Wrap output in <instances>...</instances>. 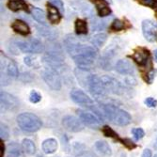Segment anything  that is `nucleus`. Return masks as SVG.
Segmentation results:
<instances>
[{
    "mask_svg": "<svg viewBox=\"0 0 157 157\" xmlns=\"http://www.w3.org/2000/svg\"><path fill=\"white\" fill-rule=\"evenodd\" d=\"M153 148H154V150H155V151H157V132H156V136H155V139H154Z\"/></svg>",
    "mask_w": 157,
    "mask_h": 157,
    "instance_id": "obj_46",
    "label": "nucleus"
},
{
    "mask_svg": "<svg viewBox=\"0 0 157 157\" xmlns=\"http://www.w3.org/2000/svg\"><path fill=\"white\" fill-rule=\"evenodd\" d=\"M116 71L123 75H133L135 73V68L132 62L128 59H120L115 65Z\"/></svg>",
    "mask_w": 157,
    "mask_h": 157,
    "instance_id": "obj_14",
    "label": "nucleus"
},
{
    "mask_svg": "<svg viewBox=\"0 0 157 157\" xmlns=\"http://www.w3.org/2000/svg\"><path fill=\"white\" fill-rule=\"evenodd\" d=\"M75 75H76V78H77L78 82L82 86H84V87L88 88L89 80H90V77L91 75V74L89 73V71L86 70V69L77 68L75 70Z\"/></svg>",
    "mask_w": 157,
    "mask_h": 157,
    "instance_id": "obj_19",
    "label": "nucleus"
},
{
    "mask_svg": "<svg viewBox=\"0 0 157 157\" xmlns=\"http://www.w3.org/2000/svg\"><path fill=\"white\" fill-rule=\"evenodd\" d=\"M31 14L34 20H36L40 25H46V16L44 11L40 8L34 7L31 10Z\"/></svg>",
    "mask_w": 157,
    "mask_h": 157,
    "instance_id": "obj_25",
    "label": "nucleus"
},
{
    "mask_svg": "<svg viewBox=\"0 0 157 157\" xmlns=\"http://www.w3.org/2000/svg\"><path fill=\"white\" fill-rule=\"evenodd\" d=\"M49 2L51 5L55 6L56 8H58L60 11L64 10V5H63L62 0H49Z\"/></svg>",
    "mask_w": 157,
    "mask_h": 157,
    "instance_id": "obj_41",
    "label": "nucleus"
},
{
    "mask_svg": "<svg viewBox=\"0 0 157 157\" xmlns=\"http://www.w3.org/2000/svg\"><path fill=\"white\" fill-rule=\"evenodd\" d=\"M105 87L107 90V92L116 94V95H124L126 92V89L124 86L120 83L117 79H115L109 75H104L101 77Z\"/></svg>",
    "mask_w": 157,
    "mask_h": 157,
    "instance_id": "obj_8",
    "label": "nucleus"
},
{
    "mask_svg": "<svg viewBox=\"0 0 157 157\" xmlns=\"http://www.w3.org/2000/svg\"><path fill=\"white\" fill-rule=\"evenodd\" d=\"M106 40H107V35L105 33L101 32V33H97L94 36H92L90 39V42L94 47L101 48L105 44Z\"/></svg>",
    "mask_w": 157,
    "mask_h": 157,
    "instance_id": "obj_24",
    "label": "nucleus"
},
{
    "mask_svg": "<svg viewBox=\"0 0 157 157\" xmlns=\"http://www.w3.org/2000/svg\"><path fill=\"white\" fill-rule=\"evenodd\" d=\"M125 84H127V85H136V80L134 78V76L133 75H129L128 77H126L125 78Z\"/></svg>",
    "mask_w": 157,
    "mask_h": 157,
    "instance_id": "obj_43",
    "label": "nucleus"
},
{
    "mask_svg": "<svg viewBox=\"0 0 157 157\" xmlns=\"http://www.w3.org/2000/svg\"><path fill=\"white\" fill-rule=\"evenodd\" d=\"M142 32L148 41L153 42L157 39V25L151 20H144L142 22Z\"/></svg>",
    "mask_w": 157,
    "mask_h": 157,
    "instance_id": "obj_13",
    "label": "nucleus"
},
{
    "mask_svg": "<svg viewBox=\"0 0 157 157\" xmlns=\"http://www.w3.org/2000/svg\"><path fill=\"white\" fill-rule=\"evenodd\" d=\"M75 28L78 35H86L88 33V25L85 20L77 19L75 23Z\"/></svg>",
    "mask_w": 157,
    "mask_h": 157,
    "instance_id": "obj_27",
    "label": "nucleus"
},
{
    "mask_svg": "<svg viewBox=\"0 0 157 157\" xmlns=\"http://www.w3.org/2000/svg\"><path fill=\"white\" fill-rule=\"evenodd\" d=\"M88 89L91 95L98 101L106 98L107 90L101 79V77L97 76L96 75H91L89 80Z\"/></svg>",
    "mask_w": 157,
    "mask_h": 157,
    "instance_id": "obj_5",
    "label": "nucleus"
},
{
    "mask_svg": "<svg viewBox=\"0 0 157 157\" xmlns=\"http://www.w3.org/2000/svg\"><path fill=\"white\" fill-rule=\"evenodd\" d=\"M42 79L44 80L46 85L50 89L53 90L59 91L60 90L62 87V83H61V78L59 75V73L56 72V69H53L51 67L45 68L41 73Z\"/></svg>",
    "mask_w": 157,
    "mask_h": 157,
    "instance_id": "obj_7",
    "label": "nucleus"
},
{
    "mask_svg": "<svg viewBox=\"0 0 157 157\" xmlns=\"http://www.w3.org/2000/svg\"><path fill=\"white\" fill-rule=\"evenodd\" d=\"M76 112L79 116V119L82 121V122L85 125L92 128V129H97V128L101 126L102 121L100 120L95 114L85 111V110H81V109H78Z\"/></svg>",
    "mask_w": 157,
    "mask_h": 157,
    "instance_id": "obj_9",
    "label": "nucleus"
},
{
    "mask_svg": "<svg viewBox=\"0 0 157 157\" xmlns=\"http://www.w3.org/2000/svg\"><path fill=\"white\" fill-rule=\"evenodd\" d=\"M132 134L136 141L141 138H143L145 136V132L142 128H134V129H132Z\"/></svg>",
    "mask_w": 157,
    "mask_h": 157,
    "instance_id": "obj_34",
    "label": "nucleus"
},
{
    "mask_svg": "<svg viewBox=\"0 0 157 157\" xmlns=\"http://www.w3.org/2000/svg\"><path fill=\"white\" fill-rule=\"evenodd\" d=\"M24 61H25V63L27 65V66H29V67H36V66H38V65H36V62H37V60H36V59L34 58L33 56H26L25 58L24 59Z\"/></svg>",
    "mask_w": 157,
    "mask_h": 157,
    "instance_id": "obj_38",
    "label": "nucleus"
},
{
    "mask_svg": "<svg viewBox=\"0 0 157 157\" xmlns=\"http://www.w3.org/2000/svg\"><path fill=\"white\" fill-rule=\"evenodd\" d=\"M41 100V96L40 94L36 91V90H32L29 94V101L32 103V104H37L39 103L40 101Z\"/></svg>",
    "mask_w": 157,
    "mask_h": 157,
    "instance_id": "obj_35",
    "label": "nucleus"
},
{
    "mask_svg": "<svg viewBox=\"0 0 157 157\" xmlns=\"http://www.w3.org/2000/svg\"><path fill=\"white\" fill-rule=\"evenodd\" d=\"M19 80H21L24 83H28V82H31L34 78L32 76V75L30 73H23L21 75H19L18 76Z\"/></svg>",
    "mask_w": 157,
    "mask_h": 157,
    "instance_id": "obj_36",
    "label": "nucleus"
},
{
    "mask_svg": "<svg viewBox=\"0 0 157 157\" xmlns=\"http://www.w3.org/2000/svg\"><path fill=\"white\" fill-rule=\"evenodd\" d=\"M62 125L66 130L73 132V133H78L81 132L84 129V123L80 119H77L75 116H65L62 119Z\"/></svg>",
    "mask_w": 157,
    "mask_h": 157,
    "instance_id": "obj_12",
    "label": "nucleus"
},
{
    "mask_svg": "<svg viewBox=\"0 0 157 157\" xmlns=\"http://www.w3.org/2000/svg\"><path fill=\"white\" fill-rule=\"evenodd\" d=\"M153 53H154V60H155V62L157 63V49H155Z\"/></svg>",
    "mask_w": 157,
    "mask_h": 157,
    "instance_id": "obj_47",
    "label": "nucleus"
},
{
    "mask_svg": "<svg viewBox=\"0 0 157 157\" xmlns=\"http://www.w3.org/2000/svg\"><path fill=\"white\" fill-rule=\"evenodd\" d=\"M94 5L100 17H106L111 13V10L105 0H94Z\"/></svg>",
    "mask_w": 157,
    "mask_h": 157,
    "instance_id": "obj_17",
    "label": "nucleus"
},
{
    "mask_svg": "<svg viewBox=\"0 0 157 157\" xmlns=\"http://www.w3.org/2000/svg\"><path fill=\"white\" fill-rule=\"evenodd\" d=\"M120 142L123 146H125L128 150H134V149H136L137 147L136 144L134 143V142L129 138H121Z\"/></svg>",
    "mask_w": 157,
    "mask_h": 157,
    "instance_id": "obj_33",
    "label": "nucleus"
},
{
    "mask_svg": "<svg viewBox=\"0 0 157 157\" xmlns=\"http://www.w3.org/2000/svg\"><path fill=\"white\" fill-rule=\"evenodd\" d=\"M7 157H19L18 155H15V154H11V153H8V156Z\"/></svg>",
    "mask_w": 157,
    "mask_h": 157,
    "instance_id": "obj_48",
    "label": "nucleus"
},
{
    "mask_svg": "<svg viewBox=\"0 0 157 157\" xmlns=\"http://www.w3.org/2000/svg\"><path fill=\"white\" fill-rule=\"evenodd\" d=\"M64 47L78 68L89 70L97 59L98 54L94 46L81 44L79 40L72 34L64 38Z\"/></svg>",
    "mask_w": 157,
    "mask_h": 157,
    "instance_id": "obj_1",
    "label": "nucleus"
},
{
    "mask_svg": "<svg viewBox=\"0 0 157 157\" xmlns=\"http://www.w3.org/2000/svg\"><path fill=\"white\" fill-rule=\"evenodd\" d=\"M144 104H145L148 107L154 108V107L157 106V100H155V99L152 98V97H148V98L145 99Z\"/></svg>",
    "mask_w": 157,
    "mask_h": 157,
    "instance_id": "obj_39",
    "label": "nucleus"
},
{
    "mask_svg": "<svg viewBox=\"0 0 157 157\" xmlns=\"http://www.w3.org/2000/svg\"><path fill=\"white\" fill-rule=\"evenodd\" d=\"M16 121L18 126L23 131L28 133H35L39 131L42 126L40 119L35 114L29 112L21 113L20 115L17 116Z\"/></svg>",
    "mask_w": 157,
    "mask_h": 157,
    "instance_id": "obj_4",
    "label": "nucleus"
},
{
    "mask_svg": "<svg viewBox=\"0 0 157 157\" xmlns=\"http://www.w3.org/2000/svg\"><path fill=\"white\" fill-rule=\"evenodd\" d=\"M132 59L139 65V66H145L150 59V52L148 49L139 47L137 48L132 56Z\"/></svg>",
    "mask_w": 157,
    "mask_h": 157,
    "instance_id": "obj_15",
    "label": "nucleus"
},
{
    "mask_svg": "<svg viewBox=\"0 0 157 157\" xmlns=\"http://www.w3.org/2000/svg\"><path fill=\"white\" fill-rule=\"evenodd\" d=\"M48 19L52 24H59L61 20L59 10L53 5H48Z\"/></svg>",
    "mask_w": 157,
    "mask_h": 157,
    "instance_id": "obj_22",
    "label": "nucleus"
},
{
    "mask_svg": "<svg viewBox=\"0 0 157 157\" xmlns=\"http://www.w3.org/2000/svg\"><path fill=\"white\" fill-rule=\"evenodd\" d=\"M154 157H157V154H155V155H154Z\"/></svg>",
    "mask_w": 157,
    "mask_h": 157,
    "instance_id": "obj_50",
    "label": "nucleus"
},
{
    "mask_svg": "<svg viewBox=\"0 0 157 157\" xmlns=\"http://www.w3.org/2000/svg\"><path fill=\"white\" fill-rule=\"evenodd\" d=\"M38 33L40 36L45 38L46 40H54L56 39V32L54 29H51L50 27H48L46 25H42L41 26H37Z\"/></svg>",
    "mask_w": 157,
    "mask_h": 157,
    "instance_id": "obj_20",
    "label": "nucleus"
},
{
    "mask_svg": "<svg viewBox=\"0 0 157 157\" xmlns=\"http://www.w3.org/2000/svg\"><path fill=\"white\" fill-rule=\"evenodd\" d=\"M8 153L15 154L20 156L21 155V148L20 146L16 143V142H11L10 144L8 146Z\"/></svg>",
    "mask_w": 157,
    "mask_h": 157,
    "instance_id": "obj_31",
    "label": "nucleus"
},
{
    "mask_svg": "<svg viewBox=\"0 0 157 157\" xmlns=\"http://www.w3.org/2000/svg\"><path fill=\"white\" fill-rule=\"evenodd\" d=\"M106 20L103 19H94L91 23V27L93 31H99V30H103L106 26Z\"/></svg>",
    "mask_w": 157,
    "mask_h": 157,
    "instance_id": "obj_29",
    "label": "nucleus"
},
{
    "mask_svg": "<svg viewBox=\"0 0 157 157\" xmlns=\"http://www.w3.org/2000/svg\"><path fill=\"white\" fill-rule=\"evenodd\" d=\"M0 137H1V140H7L10 137V130L9 127L6 124L1 123L0 125Z\"/></svg>",
    "mask_w": 157,
    "mask_h": 157,
    "instance_id": "obj_32",
    "label": "nucleus"
},
{
    "mask_svg": "<svg viewBox=\"0 0 157 157\" xmlns=\"http://www.w3.org/2000/svg\"><path fill=\"white\" fill-rule=\"evenodd\" d=\"M139 2L146 7L151 9H157V0H139Z\"/></svg>",
    "mask_w": 157,
    "mask_h": 157,
    "instance_id": "obj_37",
    "label": "nucleus"
},
{
    "mask_svg": "<svg viewBox=\"0 0 157 157\" xmlns=\"http://www.w3.org/2000/svg\"><path fill=\"white\" fill-rule=\"evenodd\" d=\"M18 49L23 53L40 54L45 50L44 45L37 39H29L26 40H15Z\"/></svg>",
    "mask_w": 157,
    "mask_h": 157,
    "instance_id": "obj_6",
    "label": "nucleus"
},
{
    "mask_svg": "<svg viewBox=\"0 0 157 157\" xmlns=\"http://www.w3.org/2000/svg\"><path fill=\"white\" fill-rule=\"evenodd\" d=\"M0 103H1V111L9 110L13 111L19 107V101L15 96H13L6 91L0 92Z\"/></svg>",
    "mask_w": 157,
    "mask_h": 157,
    "instance_id": "obj_10",
    "label": "nucleus"
},
{
    "mask_svg": "<svg viewBox=\"0 0 157 157\" xmlns=\"http://www.w3.org/2000/svg\"><path fill=\"white\" fill-rule=\"evenodd\" d=\"M8 8L12 11L18 10H28L27 4L25 2V0H9Z\"/></svg>",
    "mask_w": 157,
    "mask_h": 157,
    "instance_id": "obj_23",
    "label": "nucleus"
},
{
    "mask_svg": "<svg viewBox=\"0 0 157 157\" xmlns=\"http://www.w3.org/2000/svg\"><path fill=\"white\" fill-rule=\"evenodd\" d=\"M110 28L113 31H121V30H123L125 28V24H124L123 21H121L120 19H115L112 22Z\"/></svg>",
    "mask_w": 157,
    "mask_h": 157,
    "instance_id": "obj_30",
    "label": "nucleus"
},
{
    "mask_svg": "<svg viewBox=\"0 0 157 157\" xmlns=\"http://www.w3.org/2000/svg\"><path fill=\"white\" fill-rule=\"evenodd\" d=\"M101 106L106 120L110 121L114 124L119 126H126L132 121V117L129 113L116 105L110 104H103L101 105Z\"/></svg>",
    "mask_w": 157,
    "mask_h": 157,
    "instance_id": "obj_2",
    "label": "nucleus"
},
{
    "mask_svg": "<svg viewBox=\"0 0 157 157\" xmlns=\"http://www.w3.org/2000/svg\"><path fill=\"white\" fill-rule=\"evenodd\" d=\"M96 151L104 156H110L112 154V151H111V148L110 146L108 145V143L106 141H103V140H99L97 141L95 145H94Z\"/></svg>",
    "mask_w": 157,
    "mask_h": 157,
    "instance_id": "obj_21",
    "label": "nucleus"
},
{
    "mask_svg": "<svg viewBox=\"0 0 157 157\" xmlns=\"http://www.w3.org/2000/svg\"><path fill=\"white\" fill-rule=\"evenodd\" d=\"M58 141L55 138H48L45 139L41 144V149L44 151V153L46 154H52L56 152V151L58 150Z\"/></svg>",
    "mask_w": 157,
    "mask_h": 157,
    "instance_id": "obj_18",
    "label": "nucleus"
},
{
    "mask_svg": "<svg viewBox=\"0 0 157 157\" xmlns=\"http://www.w3.org/2000/svg\"><path fill=\"white\" fill-rule=\"evenodd\" d=\"M156 75H157V70H151V71H150V72L146 75V81H147V83L148 84H152V82H153Z\"/></svg>",
    "mask_w": 157,
    "mask_h": 157,
    "instance_id": "obj_40",
    "label": "nucleus"
},
{
    "mask_svg": "<svg viewBox=\"0 0 157 157\" xmlns=\"http://www.w3.org/2000/svg\"><path fill=\"white\" fill-rule=\"evenodd\" d=\"M0 58H1V61H0V65H1V85L7 86L10 84L11 79L19 76L18 67L15 62L2 52L0 54Z\"/></svg>",
    "mask_w": 157,
    "mask_h": 157,
    "instance_id": "obj_3",
    "label": "nucleus"
},
{
    "mask_svg": "<svg viewBox=\"0 0 157 157\" xmlns=\"http://www.w3.org/2000/svg\"><path fill=\"white\" fill-rule=\"evenodd\" d=\"M11 28L15 31L16 33L22 35V36H27L30 34V28L28 26V25L22 21V20H15L12 25H11Z\"/></svg>",
    "mask_w": 157,
    "mask_h": 157,
    "instance_id": "obj_16",
    "label": "nucleus"
},
{
    "mask_svg": "<svg viewBox=\"0 0 157 157\" xmlns=\"http://www.w3.org/2000/svg\"><path fill=\"white\" fill-rule=\"evenodd\" d=\"M102 131H103V134L105 135V136L110 137V138H113V139H116V140L120 141L121 137L119 136V135L115 131H114L112 128H110L108 125H105L102 128Z\"/></svg>",
    "mask_w": 157,
    "mask_h": 157,
    "instance_id": "obj_28",
    "label": "nucleus"
},
{
    "mask_svg": "<svg viewBox=\"0 0 157 157\" xmlns=\"http://www.w3.org/2000/svg\"><path fill=\"white\" fill-rule=\"evenodd\" d=\"M142 157H151V151L150 149L144 150L143 153H142Z\"/></svg>",
    "mask_w": 157,
    "mask_h": 157,
    "instance_id": "obj_44",
    "label": "nucleus"
},
{
    "mask_svg": "<svg viewBox=\"0 0 157 157\" xmlns=\"http://www.w3.org/2000/svg\"><path fill=\"white\" fill-rule=\"evenodd\" d=\"M22 149L28 155H33L36 152V146L34 142L28 138H25L22 141Z\"/></svg>",
    "mask_w": 157,
    "mask_h": 157,
    "instance_id": "obj_26",
    "label": "nucleus"
},
{
    "mask_svg": "<svg viewBox=\"0 0 157 157\" xmlns=\"http://www.w3.org/2000/svg\"><path fill=\"white\" fill-rule=\"evenodd\" d=\"M75 156L76 157H97L92 151H90L87 149H85L84 151H82L79 153L75 154Z\"/></svg>",
    "mask_w": 157,
    "mask_h": 157,
    "instance_id": "obj_42",
    "label": "nucleus"
},
{
    "mask_svg": "<svg viewBox=\"0 0 157 157\" xmlns=\"http://www.w3.org/2000/svg\"><path fill=\"white\" fill-rule=\"evenodd\" d=\"M70 97L75 104L86 106L88 108L94 105L93 100L90 96H88L87 94H86L83 90H81L79 89L72 90V91H71V93H70Z\"/></svg>",
    "mask_w": 157,
    "mask_h": 157,
    "instance_id": "obj_11",
    "label": "nucleus"
},
{
    "mask_svg": "<svg viewBox=\"0 0 157 157\" xmlns=\"http://www.w3.org/2000/svg\"><path fill=\"white\" fill-rule=\"evenodd\" d=\"M37 157H44V156H41V155H38Z\"/></svg>",
    "mask_w": 157,
    "mask_h": 157,
    "instance_id": "obj_49",
    "label": "nucleus"
},
{
    "mask_svg": "<svg viewBox=\"0 0 157 157\" xmlns=\"http://www.w3.org/2000/svg\"><path fill=\"white\" fill-rule=\"evenodd\" d=\"M4 153H5V145L3 140H1V146H0V157H4Z\"/></svg>",
    "mask_w": 157,
    "mask_h": 157,
    "instance_id": "obj_45",
    "label": "nucleus"
}]
</instances>
